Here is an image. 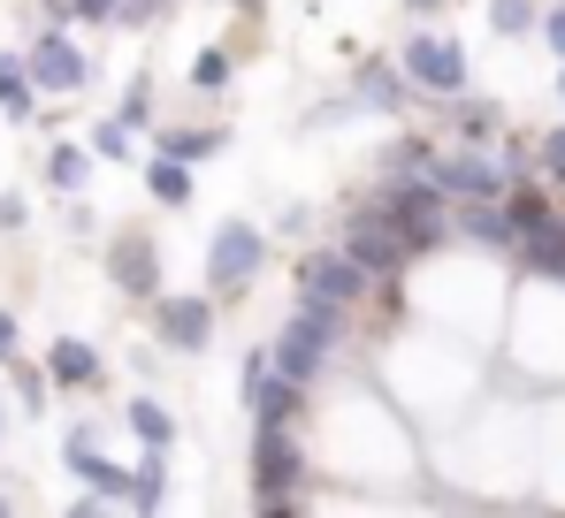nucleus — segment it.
Listing matches in <instances>:
<instances>
[{
    "label": "nucleus",
    "mask_w": 565,
    "mask_h": 518,
    "mask_svg": "<svg viewBox=\"0 0 565 518\" xmlns=\"http://www.w3.org/2000/svg\"><path fill=\"white\" fill-rule=\"evenodd\" d=\"M375 214L397 229L405 252H444V245H451V198H444L428 175H390L375 191Z\"/></svg>",
    "instance_id": "obj_1"
},
{
    "label": "nucleus",
    "mask_w": 565,
    "mask_h": 518,
    "mask_svg": "<svg viewBox=\"0 0 565 518\" xmlns=\"http://www.w3.org/2000/svg\"><path fill=\"white\" fill-rule=\"evenodd\" d=\"M337 336H344V305H321V298H306V305L290 313V328H282L276 344H268V366L313 389V381L329 374V350H337Z\"/></svg>",
    "instance_id": "obj_2"
},
{
    "label": "nucleus",
    "mask_w": 565,
    "mask_h": 518,
    "mask_svg": "<svg viewBox=\"0 0 565 518\" xmlns=\"http://www.w3.org/2000/svg\"><path fill=\"white\" fill-rule=\"evenodd\" d=\"M298 481H306V450L290 428H253V504L260 511H298Z\"/></svg>",
    "instance_id": "obj_3"
},
{
    "label": "nucleus",
    "mask_w": 565,
    "mask_h": 518,
    "mask_svg": "<svg viewBox=\"0 0 565 518\" xmlns=\"http://www.w3.org/2000/svg\"><path fill=\"white\" fill-rule=\"evenodd\" d=\"M397 69H405V85H413V91L451 99V91H467V46L444 39V31H413L405 54H397Z\"/></svg>",
    "instance_id": "obj_4"
},
{
    "label": "nucleus",
    "mask_w": 565,
    "mask_h": 518,
    "mask_svg": "<svg viewBox=\"0 0 565 518\" xmlns=\"http://www.w3.org/2000/svg\"><path fill=\"white\" fill-rule=\"evenodd\" d=\"M260 259H268V237H260L253 222H222L214 245H206V290H214V298H237V290L260 274Z\"/></svg>",
    "instance_id": "obj_5"
},
{
    "label": "nucleus",
    "mask_w": 565,
    "mask_h": 518,
    "mask_svg": "<svg viewBox=\"0 0 565 518\" xmlns=\"http://www.w3.org/2000/svg\"><path fill=\"white\" fill-rule=\"evenodd\" d=\"M298 290H306V298H321V305H344V313H352V305H360L375 282H367V267H360L352 252H306V267H298Z\"/></svg>",
    "instance_id": "obj_6"
},
{
    "label": "nucleus",
    "mask_w": 565,
    "mask_h": 518,
    "mask_svg": "<svg viewBox=\"0 0 565 518\" xmlns=\"http://www.w3.org/2000/svg\"><path fill=\"white\" fill-rule=\"evenodd\" d=\"M428 183H436V191H444V198H504V183H512V175L497 169V161H481V153H428Z\"/></svg>",
    "instance_id": "obj_7"
},
{
    "label": "nucleus",
    "mask_w": 565,
    "mask_h": 518,
    "mask_svg": "<svg viewBox=\"0 0 565 518\" xmlns=\"http://www.w3.org/2000/svg\"><path fill=\"white\" fill-rule=\"evenodd\" d=\"M23 69H31V85H39V91H85V85H93V62H85L62 31H39V39L23 46Z\"/></svg>",
    "instance_id": "obj_8"
},
{
    "label": "nucleus",
    "mask_w": 565,
    "mask_h": 518,
    "mask_svg": "<svg viewBox=\"0 0 565 518\" xmlns=\"http://www.w3.org/2000/svg\"><path fill=\"white\" fill-rule=\"evenodd\" d=\"M107 274H115V290H130V298H161V252H153V237L146 229H122L115 245H107Z\"/></svg>",
    "instance_id": "obj_9"
},
{
    "label": "nucleus",
    "mask_w": 565,
    "mask_h": 518,
    "mask_svg": "<svg viewBox=\"0 0 565 518\" xmlns=\"http://www.w3.org/2000/svg\"><path fill=\"white\" fill-rule=\"evenodd\" d=\"M344 252L367 267V282H390V274L405 267V245H397V229L382 222L375 206H360V214H352V229H344Z\"/></svg>",
    "instance_id": "obj_10"
},
{
    "label": "nucleus",
    "mask_w": 565,
    "mask_h": 518,
    "mask_svg": "<svg viewBox=\"0 0 565 518\" xmlns=\"http://www.w3.org/2000/svg\"><path fill=\"white\" fill-rule=\"evenodd\" d=\"M153 336L169 350H206V336H214V298H153Z\"/></svg>",
    "instance_id": "obj_11"
},
{
    "label": "nucleus",
    "mask_w": 565,
    "mask_h": 518,
    "mask_svg": "<svg viewBox=\"0 0 565 518\" xmlns=\"http://www.w3.org/2000/svg\"><path fill=\"white\" fill-rule=\"evenodd\" d=\"M62 457H70V473L93 488V496H107V504H130V465H115V457H99L93 428H70V442H62Z\"/></svg>",
    "instance_id": "obj_12"
},
{
    "label": "nucleus",
    "mask_w": 565,
    "mask_h": 518,
    "mask_svg": "<svg viewBox=\"0 0 565 518\" xmlns=\"http://www.w3.org/2000/svg\"><path fill=\"white\" fill-rule=\"evenodd\" d=\"M245 412H253V428H298V412H306V381H290V374H260L253 389H245Z\"/></svg>",
    "instance_id": "obj_13"
},
{
    "label": "nucleus",
    "mask_w": 565,
    "mask_h": 518,
    "mask_svg": "<svg viewBox=\"0 0 565 518\" xmlns=\"http://www.w3.org/2000/svg\"><path fill=\"white\" fill-rule=\"evenodd\" d=\"M451 237H467L481 252H512V222L497 198H451Z\"/></svg>",
    "instance_id": "obj_14"
},
{
    "label": "nucleus",
    "mask_w": 565,
    "mask_h": 518,
    "mask_svg": "<svg viewBox=\"0 0 565 518\" xmlns=\"http://www.w3.org/2000/svg\"><path fill=\"white\" fill-rule=\"evenodd\" d=\"M352 99H360V107H375V115H397V107L413 99V85H405V69H397V62H360V69H352Z\"/></svg>",
    "instance_id": "obj_15"
},
{
    "label": "nucleus",
    "mask_w": 565,
    "mask_h": 518,
    "mask_svg": "<svg viewBox=\"0 0 565 518\" xmlns=\"http://www.w3.org/2000/svg\"><path fill=\"white\" fill-rule=\"evenodd\" d=\"M512 252L527 259V274H565V214L535 222V229H520V237H512Z\"/></svg>",
    "instance_id": "obj_16"
},
{
    "label": "nucleus",
    "mask_w": 565,
    "mask_h": 518,
    "mask_svg": "<svg viewBox=\"0 0 565 518\" xmlns=\"http://www.w3.org/2000/svg\"><path fill=\"white\" fill-rule=\"evenodd\" d=\"M46 381H62V389H93V381H99V350L77 344V336H62V344L46 350Z\"/></svg>",
    "instance_id": "obj_17"
},
{
    "label": "nucleus",
    "mask_w": 565,
    "mask_h": 518,
    "mask_svg": "<svg viewBox=\"0 0 565 518\" xmlns=\"http://www.w3.org/2000/svg\"><path fill=\"white\" fill-rule=\"evenodd\" d=\"M0 115H8V122H31V115H39V85H31L23 54H8V46H0Z\"/></svg>",
    "instance_id": "obj_18"
},
{
    "label": "nucleus",
    "mask_w": 565,
    "mask_h": 518,
    "mask_svg": "<svg viewBox=\"0 0 565 518\" xmlns=\"http://www.w3.org/2000/svg\"><path fill=\"white\" fill-rule=\"evenodd\" d=\"M146 191H153V206H191V161H169V153H153L146 161Z\"/></svg>",
    "instance_id": "obj_19"
},
{
    "label": "nucleus",
    "mask_w": 565,
    "mask_h": 518,
    "mask_svg": "<svg viewBox=\"0 0 565 518\" xmlns=\"http://www.w3.org/2000/svg\"><path fill=\"white\" fill-rule=\"evenodd\" d=\"M46 183H54L62 198H77V191L93 183V145H70V138H62V145L46 153Z\"/></svg>",
    "instance_id": "obj_20"
},
{
    "label": "nucleus",
    "mask_w": 565,
    "mask_h": 518,
    "mask_svg": "<svg viewBox=\"0 0 565 518\" xmlns=\"http://www.w3.org/2000/svg\"><path fill=\"white\" fill-rule=\"evenodd\" d=\"M161 504H169V457L146 450V457L130 465V511H161Z\"/></svg>",
    "instance_id": "obj_21"
},
{
    "label": "nucleus",
    "mask_w": 565,
    "mask_h": 518,
    "mask_svg": "<svg viewBox=\"0 0 565 518\" xmlns=\"http://www.w3.org/2000/svg\"><path fill=\"white\" fill-rule=\"evenodd\" d=\"M122 420H130V434H138L146 450H169V442H177V420H169V404H161V397H130V412H122Z\"/></svg>",
    "instance_id": "obj_22"
},
{
    "label": "nucleus",
    "mask_w": 565,
    "mask_h": 518,
    "mask_svg": "<svg viewBox=\"0 0 565 518\" xmlns=\"http://www.w3.org/2000/svg\"><path fill=\"white\" fill-rule=\"evenodd\" d=\"M222 145H230V130H161L153 153H169V161H214Z\"/></svg>",
    "instance_id": "obj_23"
},
{
    "label": "nucleus",
    "mask_w": 565,
    "mask_h": 518,
    "mask_svg": "<svg viewBox=\"0 0 565 518\" xmlns=\"http://www.w3.org/2000/svg\"><path fill=\"white\" fill-rule=\"evenodd\" d=\"M451 122H459L467 145H489V138H497V107H489V99H467V91H451Z\"/></svg>",
    "instance_id": "obj_24"
},
{
    "label": "nucleus",
    "mask_w": 565,
    "mask_h": 518,
    "mask_svg": "<svg viewBox=\"0 0 565 518\" xmlns=\"http://www.w3.org/2000/svg\"><path fill=\"white\" fill-rule=\"evenodd\" d=\"M535 15H543L535 0H489V23H497L504 39H520V31H535Z\"/></svg>",
    "instance_id": "obj_25"
},
{
    "label": "nucleus",
    "mask_w": 565,
    "mask_h": 518,
    "mask_svg": "<svg viewBox=\"0 0 565 518\" xmlns=\"http://www.w3.org/2000/svg\"><path fill=\"white\" fill-rule=\"evenodd\" d=\"M93 161H130V122L122 115H107L93 130Z\"/></svg>",
    "instance_id": "obj_26"
},
{
    "label": "nucleus",
    "mask_w": 565,
    "mask_h": 518,
    "mask_svg": "<svg viewBox=\"0 0 565 518\" xmlns=\"http://www.w3.org/2000/svg\"><path fill=\"white\" fill-rule=\"evenodd\" d=\"M191 85H199V91H222V85H230V54H222V46L191 54Z\"/></svg>",
    "instance_id": "obj_27"
},
{
    "label": "nucleus",
    "mask_w": 565,
    "mask_h": 518,
    "mask_svg": "<svg viewBox=\"0 0 565 518\" xmlns=\"http://www.w3.org/2000/svg\"><path fill=\"white\" fill-rule=\"evenodd\" d=\"M115 115H122L130 130H146V122H153V85H146V77H130V91H122V107H115Z\"/></svg>",
    "instance_id": "obj_28"
},
{
    "label": "nucleus",
    "mask_w": 565,
    "mask_h": 518,
    "mask_svg": "<svg viewBox=\"0 0 565 518\" xmlns=\"http://www.w3.org/2000/svg\"><path fill=\"white\" fill-rule=\"evenodd\" d=\"M15 366V358H8ZM15 397H23V412H46V374L39 366H15Z\"/></svg>",
    "instance_id": "obj_29"
},
{
    "label": "nucleus",
    "mask_w": 565,
    "mask_h": 518,
    "mask_svg": "<svg viewBox=\"0 0 565 518\" xmlns=\"http://www.w3.org/2000/svg\"><path fill=\"white\" fill-rule=\"evenodd\" d=\"M535 161H543V175H551V183H565V122L543 138V145H535Z\"/></svg>",
    "instance_id": "obj_30"
},
{
    "label": "nucleus",
    "mask_w": 565,
    "mask_h": 518,
    "mask_svg": "<svg viewBox=\"0 0 565 518\" xmlns=\"http://www.w3.org/2000/svg\"><path fill=\"white\" fill-rule=\"evenodd\" d=\"M344 115H360V99H321V107L306 115V130H337Z\"/></svg>",
    "instance_id": "obj_31"
},
{
    "label": "nucleus",
    "mask_w": 565,
    "mask_h": 518,
    "mask_svg": "<svg viewBox=\"0 0 565 518\" xmlns=\"http://www.w3.org/2000/svg\"><path fill=\"white\" fill-rule=\"evenodd\" d=\"M169 0H115V23H153Z\"/></svg>",
    "instance_id": "obj_32"
},
{
    "label": "nucleus",
    "mask_w": 565,
    "mask_h": 518,
    "mask_svg": "<svg viewBox=\"0 0 565 518\" xmlns=\"http://www.w3.org/2000/svg\"><path fill=\"white\" fill-rule=\"evenodd\" d=\"M260 374H268V344H253V350H245V366H237V397H245V389H253Z\"/></svg>",
    "instance_id": "obj_33"
},
{
    "label": "nucleus",
    "mask_w": 565,
    "mask_h": 518,
    "mask_svg": "<svg viewBox=\"0 0 565 518\" xmlns=\"http://www.w3.org/2000/svg\"><path fill=\"white\" fill-rule=\"evenodd\" d=\"M23 214H31V206H23V191H0V229H8V237L23 229Z\"/></svg>",
    "instance_id": "obj_34"
},
{
    "label": "nucleus",
    "mask_w": 565,
    "mask_h": 518,
    "mask_svg": "<svg viewBox=\"0 0 565 518\" xmlns=\"http://www.w3.org/2000/svg\"><path fill=\"white\" fill-rule=\"evenodd\" d=\"M535 23H543V39H551V54H558V62H565V0H558V8H551V15H535Z\"/></svg>",
    "instance_id": "obj_35"
},
{
    "label": "nucleus",
    "mask_w": 565,
    "mask_h": 518,
    "mask_svg": "<svg viewBox=\"0 0 565 518\" xmlns=\"http://www.w3.org/2000/svg\"><path fill=\"white\" fill-rule=\"evenodd\" d=\"M8 358H15V313L0 305V366H8Z\"/></svg>",
    "instance_id": "obj_36"
},
{
    "label": "nucleus",
    "mask_w": 565,
    "mask_h": 518,
    "mask_svg": "<svg viewBox=\"0 0 565 518\" xmlns=\"http://www.w3.org/2000/svg\"><path fill=\"white\" fill-rule=\"evenodd\" d=\"M405 8H413V15H428V8H444V0H405Z\"/></svg>",
    "instance_id": "obj_37"
},
{
    "label": "nucleus",
    "mask_w": 565,
    "mask_h": 518,
    "mask_svg": "<svg viewBox=\"0 0 565 518\" xmlns=\"http://www.w3.org/2000/svg\"><path fill=\"white\" fill-rule=\"evenodd\" d=\"M230 8H253V15H260V0H230Z\"/></svg>",
    "instance_id": "obj_38"
},
{
    "label": "nucleus",
    "mask_w": 565,
    "mask_h": 518,
    "mask_svg": "<svg viewBox=\"0 0 565 518\" xmlns=\"http://www.w3.org/2000/svg\"><path fill=\"white\" fill-rule=\"evenodd\" d=\"M558 99H565V62H558Z\"/></svg>",
    "instance_id": "obj_39"
},
{
    "label": "nucleus",
    "mask_w": 565,
    "mask_h": 518,
    "mask_svg": "<svg viewBox=\"0 0 565 518\" xmlns=\"http://www.w3.org/2000/svg\"><path fill=\"white\" fill-rule=\"evenodd\" d=\"M0 518H8V496H0Z\"/></svg>",
    "instance_id": "obj_40"
},
{
    "label": "nucleus",
    "mask_w": 565,
    "mask_h": 518,
    "mask_svg": "<svg viewBox=\"0 0 565 518\" xmlns=\"http://www.w3.org/2000/svg\"><path fill=\"white\" fill-rule=\"evenodd\" d=\"M0 434H8V420H0Z\"/></svg>",
    "instance_id": "obj_41"
}]
</instances>
